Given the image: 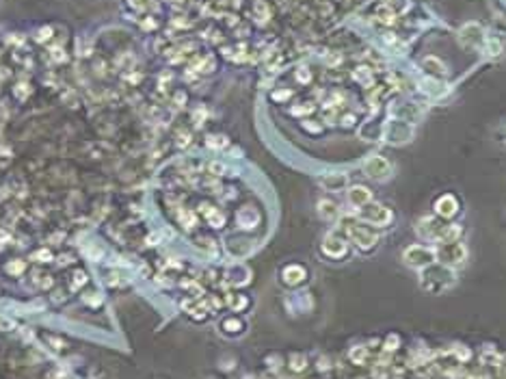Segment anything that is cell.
<instances>
[{"label":"cell","instance_id":"8d00e7d4","mask_svg":"<svg viewBox=\"0 0 506 379\" xmlns=\"http://www.w3.org/2000/svg\"><path fill=\"white\" fill-rule=\"evenodd\" d=\"M353 122H355L353 115H346V117H344V126H353Z\"/></svg>","mask_w":506,"mask_h":379},{"label":"cell","instance_id":"d4e9b609","mask_svg":"<svg viewBox=\"0 0 506 379\" xmlns=\"http://www.w3.org/2000/svg\"><path fill=\"white\" fill-rule=\"evenodd\" d=\"M208 172L214 174V176H223V174H225V165H223V162H210Z\"/></svg>","mask_w":506,"mask_h":379},{"label":"cell","instance_id":"44dd1931","mask_svg":"<svg viewBox=\"0 0 506 379\" xmlns=\"http://www.w3.org/2000/svg\"><path fill=\"white\" fill-rule=\"evenodd\" d=\"M351 360H353L355 364H364V362L368 360V349H366V347H355V349L351 351Z\"/></svg>","mask_w":506,"mask_h":379},{"label":"cell","instance_id":"484cf974","mask_svg":"<svg viewBox=\"0 0 506 379\" xmlns=\"http://www.w3.org/2000/svg\"><path fill=\"white\" fill-rule=\"evenodd\" d=\"M128 2H130V6H132V9H136V11H143V9H147V6L152 4L149 0H128Z\"/></svg>","mask_w":506,"mask_h":379},{"label":"cell","instance_id":"d6986e66","mask_svg":"<svg viewBox=\"0 0 506 379\" xmlns=\"http://www.w3.org/2000/svg\"><path fill=\"white\" fill-rule=\"evenodd\" d=\"M253 9H255V16H258L255 20H258L260 24H266V22H268V18H271V13H268V6H266L264 2H262V0H258Z\"/></svg>","mask_w":506,"mask_h":379},{"label":"cell","instance_id":"52a82bcc","mask_svg":"<svg viewBox=\"0 0 506 379\" xmlns=\"http://www.w3.org/2000/svg\"><path fill=\"white\" fill-rule=\"evenodd\" d=\"M418 234H422L424 238H437V240H442L444 238V230H446V226H442L439 221L435 219V217H422L418 221Z\"/></svg>","mask_w":506,"mask_h":379},{"label":"cell","instance_id":"5bb4252c","mask_svg":"<svg viewBox=\"0 0 506 379\" xmlns=\"http://www.w3.org/2000/svg\"><path fill=\"white\" fill-rule=\"evenodd\" d=\"M422 68L429 72V74H435V76H446V65L439 61L437 56H426V58H422Z\"/></svg>","mask_w":506,"mask_h":379},{"label":"cell","instance_id":"3957f363","mask_svg":"<svg viewBox=\"0 0 506 379\" xmlns=\"http://www.w3.org/2000/svg\"><path fill=\"white\" fill-rule=\"evenodd\" d=\"M359 217L364 221H368V224H372V226H385V224H390L392 212H390V208H385L381 204H374V202H368L366 206L359 208Z\"/></svg>","mask_w":506,"mask_h":379},{"label":"cell","instance_id":"4316f807","mask_svg":"<svg viewBox=\"0 0 506 379\" xmlns=\"http://www.w3.org/2000/svg\"><path fill=\"white\" fill-rule=\"evenodd\" d=\"M370 76H372L370 68H359L357 72H355V78H357V80H368Z\"/></svg>","mask_w":506,"mask_h":379},{"label":"cell","instance_id":"603a6c76","mask_svg":"<svg viewBox=\"0 0 506 379\" xmlns=\"http://www.w3.org/2000/svg\"><path fill=\"white\" fill-rule=\"evenodd\" d=\"M32 258H35L37 262H48V260H52V254L48 250H39V252L32 254Z\"/></svg>","mask_w":506,"mask_h":379},{"label":"cell","instance_id":"ffe728a7","mask_svg":"<svg viewBox=\"0 0 506 379\" xmlns=\"http://www.w3.org/2000/svg\"><path fill=\"white\" fill-rule=\"evenodd\" d=\"M208 148H214V150H223V148H227V136H223V134H210L208 136Z\"/></svg>","mask_w":506,"mask_h":379},{"label":"cell","instance_id":"8fae6325","mask_svg":"<svg viewBox=\"0 0 506 379\" xmlns=\"http://www.w3.org/2000/svg\"><path fill=\"white\" fill-rule=\"evenodd\" d=\"M348 202H351L355 208H361V206H366L368 202H372V193L368 191L366 186L357 184V186H353L351 191H348Z\"/></svg>","mask_w":506,"mask_h":379},{"label":"cell","instance_id":"f1b7e54d","mask_svg":"<svg viewBox=\"0 0 506 379\" xmlns=\"http://www.w3.org/2000/svg\"><path fill=\"white\" fill-rule=\"evenodd\" d=\"M26 87H28V84H24V82H22V84H17V89L13 91V94H15V96L19 98V100H26V96H28V89H26Z\"/></svg>","mask_w":506,"mask_h":379},{"label":"cell","instance_id":"e0dca14e","mask_svg":"<svg viewBox=\"0 0 506 379\" xmlns=\"http://www.w3.org/2000/svg\"><path fill=\"white\" fill-rule=\"evenodd\" d=\"M284 278H286L288 284H299L301 280L305 278V271L301 269V266L292 264V266H286V269H284Z\"/></svg>","mask_w":506,"mask_h":379},{"label":"cell","instance_id":"7c38bea8","mask_svg":"<svg viewBox=\"0 0 506 379\" xmlns=\"http://www.w3.org/2000/svg\"><path fill=\"white\" fill-rule=\"evenodd\" d=\"M320 184H323L327 191H338V188L346 186V176L344 174H325L320 178Z\"/></svg>","mask_w":506,"mask_h":379},{"label":"cell","instance_id":"7402d4cb","mask_svg":"<svg viewBox=\"0 0 506 379\" xmlns=\"http://www.w3.org/2000/svg\"><path fill=\"white\" fill-rule=\"evenodd\" d=\"M180 221H182V226H184V228H193V226H197V217H195V212H186V210H182V212H180Z\"/></svg>","mask_w":506,"mask_h":379},{"label":"cell","instance_id":"5b68a950","mask_svg":"<svg viewBox=\"0 0 506 379\" xmlns=\"http://www.w3.org/2000/svg\"><path fill=\"white\" fill-rule=\"evenodd\" d=\"M346 234L353 238V243L359 247V250H372L377 245V234L370 232L368 228H361V226H348L346 228Z\"/></svg>","mask_w":506,"mask_h":379},{"label":"cell","instance_id":"f546056e","mask_svg":"<svg viewBox=\"0 0 506 379\" xmlns=\"http://www.w3.org/2000/svg\"><path fill=\"white\" fill-rule=\"evenodd\" d=\"M303 366H305V358H303V356H294V358H292V368H294V370H301Z\"/></svg>","mask_w":506,"mask_h":379},{"label":"cell","instance_id":"277c9868","mask_svg":"<svg viewBox=\"0 0 506 379\" xmlns=\"http://www.w3.org/2000/svg\"><path fill=\"white\" fill-rule=\"evenodd\" d=\"M364 172L368 178H372V180H385L392 172V165L383 156H370V158L364 162Z\"/></svg>","mask_w":506,"mask_h":379},{"label":"cell","instance_id":"83f0119b","mask_svg":"<svg viewBox=\"0 0 506 379\" xmlns=\"http://www.w3.org/2000/svg\"><path fill=\"white\" fill-rule=\"evenodd\" d=\"M379 18L383 20V22H387V24L394 22V13H392L390 9H381V11H379Z\"/></svg>","mask_w":506,"mask_h":379},{"label":"cell","instance_id":"9a60e30c","mask_svg":"<svg viewBox=\"0 0 506 379\" xmlns=\"http://www.w3.org/2000/svg\"><path fill=\"white\" fill-rule=\"evenodd\" d=\"M318 214L323 219H327V221H333V219H338L340 210H338V206L333 204V202L323 200V202H318Z\"/></svg>","mask_w":506,"mask_h":379},{"label":"cell","instance_id":"4fadbf2b","mask_svg":"<svg viewBox=\"0 0 506 379\" xmlns=\"http://www.w3.org/2000/svg\"><path fill=\"white\" fill-rule=\"evenodd\" d=\"M258 221H260V214H258V210L255 208H251V206H245L242 210L238 212V224L242 226V228H255L258 226Z\"/></svg>","mask_w":506,"mask_h":379},{"label":"cell","instance_id":"7a4b0ae2","mask_svg":"<svg viewBox=\"0 0 506 379\" xmlns=\"http://www.w3.org/2000/svg\"><path fill=\"white\" fill-rule=\"evenodd\" d=\"M403 258L409 266L424 269V266H429L433 260H435V250H429V247H422V245H411L405 250Z\"/></svg>","mask_w":506,"mask_h":379},{"label":"cell","instance_id":"4dcf8cb0","mask_svg":"<svg viewBox=\"0 0 506 379\" xmlns=\"http://www.w3.org/2000/svg\"><path fill=\"white\" fill-rule=\"evenodd\" d=\"M188 143H190V134L188 132H180V134H177V146H180V148H186Z\"/></svg>","mask_w":506,"mask_h":379},{"label":"cell","instance_id":"d590c367","mask_svg":"<svg viewBox=\"0 0 506 379\" xmlns=\"http://www.w3.org/2000/svg\"><path fill=\"white\" fill-rule=\"evenodd\" d=\"M288 96H290V91H277L273 98H275V100H284V98H288Z\"/></svg>","mask_w":506,"mask_h":379},{"label":"cell","instance_id":"6da1fadb","mask_svg":"<svg viewBox=\"0 0 506 379\" xmlns=\"http://www.w3.org/2000/svg\"><path fill=\"white\" fill-rule=\"evenodd\" d=\"M437 250H435V258H439L444 264H452V266H459L465 262L468 258V250H465L463 243L459 240H439Z\"/></svg>","mask_w":506,"mask_h":379},{"label":"cell","instance_id":"836d02e7","mask_svg":"<svg viewBox=\"0 0 506 379\" xmlns=\"http://www.w3.org/2000/svg\"><path fill=\"white\" fill-rule=\"evenodd\" d=\"M396 344H398V338H396V336H390V338H387V349H390V351L396 349Z\"/></svg>","mask_w":506,"mask_h":379},{"label":"cell","instance_id":"9c48e42d","mask_svg":"<svg viewBox=\"0 0 506 379\" xmlns=\"http://www.w3.org/2000/svg\"><path fill=\"white\" fill-rule=\"evenodd\" d=\"M348 245L344 243V238L336 236V234H327L325 236V243H323V252L327 254L329 258H342L346 254Z\"/></svg>","mask_w":506,"mask_h":379},{"label":"cell","instance_id":"e575fe53","mask_svg":"<svg viewBox=\"0 0 506 379\" xmlns=\"http://www.w3.org/2000/svg\"><path fill=\"white\" fill-rule=\"evenodd\" d=\"M297 78H299L301 82H307V80H310V74H307V72H297Z\"/></svg>","mask_w":506,"mask_h":379},{"label":"cell","instance_id":"ac0fdd59","mask_svg":"<svg viewBox=\"0 0 506 379\" xmlns=\"http://www.w3.org/2000/svg\"><path fill=\"white\" fill-rule=\"evenodd\" d=\"M424 91H426L429 96L435 98V96H444L448 89H446V84L437 82V80H426V82H424Z\"/></svg>","mask_w":506,"mask_h":379},{"label":"cell","instance_id":"1f68e13d","mask_svg":"<svg viewBox=\"0 0 506 379\" xmlns=\"http://www.w3.org/2000/svg\"><path fill=\"white\" fill-rule=\"evenodd\" d=\"M22 269H24V262H9L6 264V271L9 273H22Z\"/></svg>","mask_w":506,"mask_h":379},{"label":"cell","instance_id":"2e32d148","mask_svg":"<svg viewBox=\"0 0 506 379\" xmlns=\"http://www.w3.org/2000/svg\"><path fill=\"white\" fill-rule=\"evenodd\" d=\"M201 210H203V214H206L210 226H214V228L225 226V214H223L221 210H216V208H212V206H201Z\"/></svg>","mask_w":506,"mask_h":379},{"label":"cell","instance_id":"d6a6232c","mask_svg":"<svg viewBox=\"0 0 506 379\" xmlns=\"http://www.w3.org/2000/svg\"><path fill=\"white\" fill-rule=\"evenodd\" d=\"M48 37H52V28L50 26H45V28H41L39 30V35H37V42H45Z\"/></svg>","mask_w":506,"mask_h":379},{"label":"cell","instance_id":"ba28073f","mask_svg":"<svg viewBox=\"0 0 506 379\" xmlns=\"http://www.w3.org/2000/svg\"><path fill=\"white\" fill-rule=\"evenodd\" d=\"M459 42L463 46H468V48H474L483 42V28L478 26L476 22L474 24H465L461 30H459Z\"/></svg>","mask_w":506,"mask_h":379},{"label":"cell","instance_id":"30bf717a","mask_svg":"<svg viewBox=\"0 0 506 379\" xmlns=\"http://www.w3.org/2000/svg\"><path fill=\"white\" fill-rule=\"evenodd\" d=\"M435 208H437V214H442V217H452L459 210V202L455 200V195H442L435 202Z\"/></svg>","mask_w":506,"mask_h":379},{"label":"cell","instance_id":"cb8c5ba5","mask_svg":"<svg viewBox=\"0 0 506 379\" xmlns=\"http://www.w3.org/2000/svg\"><path fill=\"white\" fill-rule=\"evenodd\" d=\"M487 50H489V54L498 56V54L502 52V44H500V42H496V39H491V42H487Z\"/></svg>","mask_w":506,"mask_h":379},{"label":"cell","instance_id":"8992f818","mask_svg":"<svg viewBox=\"0 0 506 379\" xmlns=\"http://www.w3.org/2000/svg\"><path fill=\"white\" fill-rule=\"evenodd\" d=\"M385 134H387V141H390V143H407V141L411 139V134H413V128L407 122L394 120L390 126H387Z\"/></svg>","mask_w":506,"mask_h":379}]
</instances>
